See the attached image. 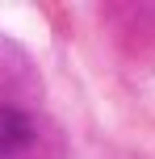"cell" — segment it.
I'll use <instances>...</instances> for the list:
<instances>
[{
	"label": "cell",
	"instance_id": "obj_1",
	"mask_svg": "<svg viewBox=\"0 0 155 159\" xmlns=\"http://www.w3.org/2000/svg\"><path fill=\"white\" fill-rule=\"evenodd\" d=\"M0 159H59V143L38 117L0 109Z\"/></svg>",
	"mask_w": 155,
	"mask_h": 159
}]
</instances>
